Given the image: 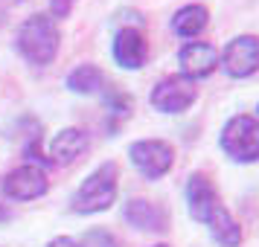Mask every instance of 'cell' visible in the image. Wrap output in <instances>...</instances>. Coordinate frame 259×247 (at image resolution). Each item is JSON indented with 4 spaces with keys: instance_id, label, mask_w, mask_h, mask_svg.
<instances>
[{
    "instance_id": "1",
    "label": "cell",
    "mask_w": 259,
    "mask_h": 247,
    "mask_svg": "<svg viewBox=\"0 0 259 247\" xmlns=\"http://www.w3.org/2000/svg\"><path fill=\"white\" fill-rule=\"evenodd\" d=\"M15 50L32 67H50L59 59L61 29L47 12H32L15 29Z\"/></svg>"
},
{
    "instance_id": "2",
    "label": "cell",
    "mask_w": 259,
    "mask_h": 247,
    "mask_svg": "<svg viewBox=\"0 0 259 247\" xmlns=\"http://www.w3.org/2000/svg\"><path fill=\"white\" fill-rule=\"evenodd\" d=\"M117 195H119V166L114 160H105V163L96 166L94 172L79 183V189L73 192L70 212H76V215L108 212L117 204Z\"/></svg>"
},
{
    "instance_id": "3",
    "label": "cell",
    "mask_w": 259,
    "mask_h": 247,
    "mask_svg": "<svg viewBox=\"0 0 259 247\" xmlns=\"http://www.w3.org/2000/svg\"><path fill=\"white\" fill-rule=\"evenodd\" d=\"M219 149L233 163H259V119L253 114H233L219 131Z\"/></svg>"
},
{
    "instance_id": "4",
    "label": "cell",
    "mask_w": 259,
    "mask_h": 247,
    "mask_svg": "<svg viewBox=\"0 0 259 247\" xmlns=\"http://www.w3.org/2000/svg\"><path fill=\"white\" fill-rule=\"evenodd\" d=\"M125 154H128V163L134 166V172L146 180H160L175 166V149L157 137H143V140L128 142Z\"/></svg>"
},
{
    "instance_id": "5",
    "label": "cell",
    "mask_w": 259,
    "mask_h": 247,
    "mask_svg": "<svg viewBox=\"0 0 259 247\" xmlns=\"http://www.w3.org/2000/svg\"><path fill=\"white\" fill-rule=\"evenodd\" d=\"M47 192H50V175L47 169L38 163H21L0 177V195L6 201L29 204V201L44 198Z\"/></svg>"
},
{
    "instance_id": "6",
    "label": "cell",
    "mask_w": 259,
    "mask_h": 247,
    "mask_svg": "<svg viewBox=\"0 0 259 247\" xmlns=\"http://www.w3.org/2000/svg\"><path fill=\"white\" fill-rule=\"evenodd\" d=\"M198 102V84L189 82L187 76H163L160 82L152 87L149 93V105L157 111V114H169V117H178Z\"/></svg>"
},
{
    "instance_id": "7",
    "label": "cell",
    "mask_w": 259,
    "mask_h": 247,
    "mask_svg": "<svg viewBox=\"0 0 259 247\" xmlns=\"http://www.w3.org/2000/svg\"><path fill=\"white\" fill-rule=\"evenodd\" d=\"M219 70L230 79H250L259 73V35L242 32L219 50Z\"/></svg>"
},
{
    "instance_id": "8",
    "label": "cell",
    "mask_w": 259,
    "mask_h": 247,
    "mask_svg": "<svg viewBox=\"0 0 259 247\" xmlns=\"http://www.w3.org/2000/svg\"><path fill=\"white\" fill-rule=\"evenodd\" d=\"M111 59L117 61L119 70L137 73L149 59V41L143 26H119L111 41Z\"/></svg>"
},
{
    "instance_id": "9",
    "label": "cell",
    "mask_w": 259,
    "mask_h": 247,
    "mask_svg": "<svg viewBox=\"0 0 259 247\" xmlns=\"http://www.w3.org/2000/svg\"><path fill=\"white\" fill-rule=\"evenodd\" d=\"M122 218L128 227L140 230V233H152V235H160L169 230L172 224V215L166 210L163 204H157L152 198H128L122 204Z\"/></svg>"
},
{
    "instance_id": "10",
    "label": "cell",
    "mask_w": 259,
    "mask_h": 247,
    "mask_svg": "<svg viewBox=\"0 0 259 247\" xmlns=\"http://www.w3.org/2000/svg\"><path fill=\"white\" fill-rule=\"evenodd\" d=\"M178 70L189 82L210 79L219 70V50L210 41H184L178 50Z\"/></svg>"
},
{
    "instance_id": "11",
    "label": "cell",
    "mask_w": 259,
    "mask_h": 247,
    "mask_svg": "<svg viewBox=\"0 0 259 247\" xmlns=\"http://www.w3.org/2000/svg\"><path fill=\"white\" fill-rule=\"evenodd\" d=\"M184 201H187L189 218L198 224H207L212 210L222 204V195H219V189L207 172H192L187 177V186H184Z\"/></svg>"
},
{
    "instance_id": "12",
    "label": "cell",
    "mask_w": 259,
    "mask_h": 247,
    "mask_svg": "<svg viewBox=\"0 0 259 247\" xmlns=\"http://www.w3.org/2000/svg\"><path fill=\"white\" fill-rule=\"evenodd\" d=\"M88 152H91V134L84 128H76V125L56 131L47 142V160L53 166H73Z\"/></svg>"
},
{
    "instance_id": "13",
    "label": "cell",
    "mask_w": 259,
    "mask_h": 247,
    "mask_svg": "<svg viewBox=\"0 0 259 247\" xmlns=\"http://www.w3.org/2000/svg\"><path fill=\"white\" fill-rule=\"evenodd\" d=\"M210 26V9L204 3H184L172 15V32L181 41H198Z\"/></svg>"
},
{
    "instance_id": "14",
    "label": "cell",
    "mask_w": 259,
    "mask_h": 247,
    "mask_svg": "<svg viewBox=\"0 0 259 247\" xmlns=\"http://www.w3.org/2000/svg\"><path fill=\"white\" fill-rule=\"evenodd\" d=\"M64 87L76 96H102L105 90V73L102 67H96L91 61H84V64H76L73 70H67L64 76Z\"/></svg>"
},
{
    "instance_id": "15",
    "label": "cell",
    "mask_w": 259,
    "mask_h": 247,
    "mask_svg": "<svg viewBox=\"0 0 259 247\" xmlns=\"http://www.w3.org/2000/svg\"><path fill=\"white\" fill-rule=\"evenodd\" d=\"M207 230H210L212 241L222 247H239L242 244V238H245V233H242V224L233 218V212L227 210L224 204H219L215 210H212V215L207 218V224H204Z\"/></svg>"
},
{
    "instance_id": "16",
    "label": "cell",
    "mask_w": 259,
    "mask_h": 247,
    "mask_svg": "<svg viewBox=\"0 0 259 247\" xmlns=\"http://www.w3.org/2000/svg\"><path fill=\"white\" fill-rule=\"evenodd\" d=\"M102 105H105L111 122L117 125V122H125V119L131 117L134 99H131V93L119 90V87H105V90H102Z\"/></svg>"
},
{
    "instance_id": "17",
    "label": "cell",
    "mask_w": 259,
    "mask_h": 247,
    "mask_svg": "<svg viewBox=\"0 0 259 247\" xmlns=\"http://www.w3.org/2000/svg\"><path fill=\"white\" fill-rule=\"evenodd\" d=\"M76 247H119V238L105 227H94L76 238Z\"/></svg>"
},
{
    "instance_id": "18",
    "label": "cell",
    "mask_w": 259,
    "mask_h": 247,
    "mask_svg": "<svg viewBox=\"0 0 259 247\" xmlns=\"http://www.w3.org/2000/svg\"><path fill=\"white\" fill-rule=\"evenodd\" d=\"M73 3L76 0H50V9L47 15L59 24V21H64V18H70V9H73Z\"/></svg>"
},
{
    "instance_id": "19",
    "label": "cell",
    "mask_w": 259,
    "mask_h": 247,
    "mask_svg": "<svg viewBox=\"0 0 259 247\" xmlns=\"http://www.w3.org/2000/svg\"><path fill=\"white\" fill-rule=\"evenodd\" d=\"M44 247H76V238H70V235H56Z\"/></svg>"
},
{
    "instance_id": "20",
    "label": "cell",
    "mask_w": 259,
    "mask_h": 247,
    "mask_svg": "<svg viewBox=\"0 0 259 247\" xmlns=\"http://www.w3.org/2000/svg\"><path fill=\"white\" fill-rule=\"evenodd\" d=\"M12 215L15 212L6 207V204H0V224H6V221H12Z\"/></svg>"
},
{
    "instance_id": "21",
    "label": "cell",
    "mask_w": 259,
    "mask_h": 247,
    "mask_svg": "<svg viewBox=\"0 0 259 247\" xmlns=\"http://www.w3.org/2000/svg\"><path fill=\"white\" fill-rule=\"evenodd\" d=\"M152 247H172V244H166V241H157V244H152Z\"/></svg>"
},
{
    "instance_id": "22",
    "label": "cell",
    "mask_w": 259,
    "mask_h": 247,
    "mask_svg": "<svg viewBox=\"0 0 259 247\" xmlns=\"http://www.w3.org/2000/svg\"><path fill=\"white\" fill-rule=\"evenodd\" d=\"M6 3H24V0H6Z\"/></svg>"
},
{
    "instance_id": "23",
    "label": "cell",
    "mask_w": 259,
    "mask_h": 247,
    "mask_svg": "<svg viewBox=\"0 0 259 247\" xmlns=\"http://www.w3.org/2000/svg\"><path fill=\"white\" fill-rule=\"evenodd\" d=\"M253 117H256V119H259V105H256V114H253Z\"/></svg>"
}]
</instances>
